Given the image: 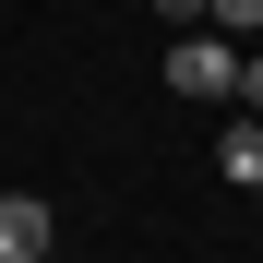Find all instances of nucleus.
Listing matches in <instances>:
<instances>
[{
  "label": "nucleus",
  "mask_w": 263,
  "mask_h": 263,
  "mask_svg": "<svg viewBox=\"0 0 263 263\" xmlns=\"http://www.w3.org/2000/svg\"><path fill=\"white\" fill-rule=\"evenodd\" d=\"M203 24H228V36H263V0H203Z\"/></svg>",
  "instance_id": "4"
},
{
  "label": "nucleus",
  "mask_w": 263,
  "mask_h": 263,
  "mask_svg": "<svg viewBox=\"0 0 263 263\" xmlns=\"http://www.w3.org/2000/svg\"><path fill=\"white\" fill-rule=\"evenodd\" d=\"M167 84H180V96H239V48H228V36H180V48H167Z\"/></svg>",
  "instance_id": "1"
},
{
  "label": "nucleus",
  "mask_w": 263,
  "mask_h": 263,
  "mask_svg": "<svg viewBox=\"0 0 263 263\" xmlns=\"http://www.w3.org/2000/svg\"><path fill=\"white\" fill-rule=\"evenodd\" d=\"M215 167H228V180H251V192H263V120H251V108H239L228 132H215Z\"/></svg>",
  "instance_id": "3"
},
{
  "label": "nucleus",
  "mask_w": 263,
  "mask_h": 263,
  "mask_svg": "<svg viewBox=\"0 0 263 263\" xmlns=\"http://www.w3.org/2000/svg\"><path fill=\"white\" fill-rule=\"evenodd\" d=\"M156 12H167V24H180V36H192V24H203V0H156Z\"/></svg>",
  "instance_id": "6"
},
{
  "label": "nucleus",
  "mask_w": 263,
  "mask_h": 263,
  "mask_svg": "<svg viewBox=\"0 0 263 263\" xmlns=\"http://www.w3.org/2000/svg\"><path fill=\"white\" fill-rule=\"evenodd\" d=\"M251 203H263V192H251Z\"/></svg>",
  "instance_id": "7"
},
{
  "label": "nucleus",
  "mask_w": 263,
  "mask_h": 263,
  "mask_svg": "<svg viewBox=\"0 0 263 263\" xmlns=\"http://www.w3.org/2000/svg\"><path fill=\"white\" fill-rule=\"evenodd\" d=\"M239 108H251V120H263V48H251V60H239Z\"/></svg>",
  "instance_id": "5"
},
{
  "label": "nucleus",
  "mask_w": 263,
  "mask_h": 263,
  "mask_svg": "<svg viewBox=\"0 0 263 263\" xmlns=\"http://www.w3.org/2000/svg\"><path fill=\"white\" fill-rule=\"evenodd\" d=\"M48 239H60V228H48V203H36V192H0V263H36Z\"/></svg>",
  "instance_id": "2"
}]
</instances>
